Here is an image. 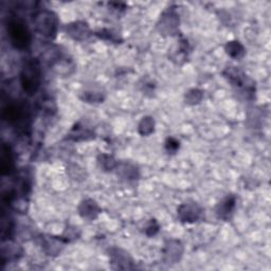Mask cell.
<instances>
[{"mask_svg":"<svg viewBox=\"0 0 271 271\" xmlns=\"http://www.w3.org/2000/svg\"><path fill=\"white\" fill-rule=\"evenodd\" d=\"M41 81L42 71L40 63L34 59L26 61L21 73V83L27 95H35L37 90L40 89Z\"/></svg>","mask_w":271,"mask_h":271,"instance_id":"cell-1","label":"cell"},{"mask_svg":"<svg viewBox=\"0 0 271 271\" xmlns=\"http://www.w3.org/2000/svg\"><path fill=\"white\" fill-rule=\"evenodd\" d=\"M8 34L11 44L16 49H26L31 43V33L24 21L20 18H12L8 23Z\"/></svg>","mask_w":271,"mask_h":271,"instance_id":"cell-2","label":"cell"},{"mask_svg":"<svg viewBox=\"0 0 271 271\" xmlns=\"http://www.w3.org/2000/svg\"><path fill=\"white\" fill-rule=\"evenodd\" d=\"M36 31L47 39H53L58 30V20L52 12L43 11L35 16Z\"/></svg>","mask_w":271,"mask_h":271,"instance_id":"cell-3","label":"cell"},{"mask_svg":"<svg viewBox=\"0 0 271 271\" xmlns=\"http://www.w3.org/2000/svg\"><path fill=\"white\" fill-rule=\"evenodd\" d=\"M201 213H202V209L195 202H192V203L185 202L182 205H180V208L178 210L179 218L185 222L197 221L201 216Z\"/></svg>","mask_w":271,"mask_h":271,"instance_id":"cell-4","label":"cell"},{"mask_svg":"<svg viewBox=\"0 0 271 271\" xmlns=\"http://www.w3.org/2000/svg\"><path fill=\"white\" fill-rule=\"evenodd\" d=\"M110 263L118 269H132L133 259L128 255L127 252L122 249H111L110 250Z\"/></svg>","mask_w":271,"mask_h":271,"instance_id":"cell-5","label":"cell"},{"mask_svg":"<svg viewBox=\"0 0 271 271\" xmlns=\"http://www.w3.org/2000/svg\"><path fill=\"white\" fill-rule=\"evenodd\" d=\"M183 248L178 240H170L166 242L163 255L167 264H175L178 261L182 255Z\"/></svg>","mask_w":271,"mask_h":271,"instance_id":"cell-6","label":"cell"},{"mask_svg":"<svg viewBox=\"0 0 271 271\" xmlns=\"http://www.w3.org/2000/svg\"><path fill=\"white\" fill-rule=\"evenodd\" d=\"M66 31H67V34L76 41H84L90 35L89 27L85 23H82V22L73 23L67 26Z\"/></svg>","mask_w":271,"mask_h":271,"instance_id":"cell-7","label":"cell"},{"mask_svg":"<svg viewBox=\"0 0 271 271\" xmlns=\"http://www.w3.org/2000/svg\"><path fill=\"white\" fill-rule=\"evenodd\" d=\"M79 213L83 218L93 220L98 217V215L100 213V208L95 200L85 199L80 204Z\"/></svg>","mask_w":271,"mask_h":271,"instance_id":"cell-8","label":"cell"},{"mask_svg":"<svg viewBox=\"0 0 271 271\" xmlns=\"http://www.w3.org/2000/svg\"><path fill=\"white\" fill-rule=\"evenodd\" d=\"M235 197L234 196H227L226 198H223L217 205L216 208V213L218 215V217L221 219H229L231 217V215L233 214V211H234L235 208Z\"/></svg>","mask_w":271,"mask_h":271,"instance_id":"cell-9","label":"cell"},{"mask_svg":"<svg viewBox=\"0 0 271 271\" xmlns=\"http://www.w3.org/2000/svg\"><path fill=\"white\" fill-rule=\"evenodd\" d=\"M14 167V159L12 156V152L10 147L4 146L2 154V171L3 174H10Z\"/></svg>","mask_w":271,"mask_h":271,"instance_id":"cell-10","label":"cell"},{"mask_svg":"<svg viewBox=\"0 0 271 271\" xmlns=\"http://www.w3.org/2000/svg\"><path fill=\"white\" fill-rule=\"evenodd\" d=\"M174 14H169L166 16H163L162 21H161V31L165 32L166 34H172L176 29H177V25H178V20L176 18Z\"/></svg>","mask_w":271,"mask_h":271,"instance_id":"cell-11","label":"cell"},{"mask_svg":"<svg viewBox=\"0 0 271 271\" xmlns=\"http://www.w3.org/2000/svg\"><path fill=\"white\" fill-rule=\"evenodd\" d=\"M226 52L233 59H241L245 54V49L238 42H229L226 45Z\"/></svg>","mask_w":271,"mask_h":271,"instance_id":"cell-12","label":"cell"},{"mask_svg":"<svg viewBox=\"0 0 271 271\" xmlns=\"http://www.w3.org/2000/svg\"><path fill=\"white\" fill-rule=\"evenodd\" d=\"M123 178L126 179H135L138 177V171L136 169V166L130 164V163H122L119 166V172Z\"/></svg>","mask_w":271,"mask_h":271,"instance_id":"cell-13","label":"cell"},{"mask_svg":"<svg viewBox=\"0 0 271 271\" xmlns=\"http://www.w3.org/2000/svg\"><path fill=\"white\" fill-rule=\"evenodd\" d=\"M154 120L151 117H145L139 124V133L142 136H148L154 132Z\"/></svg>","mask_w":271,"mask_h":271,"instance_id":"cell-14","label":"cell"},{"mask_svg":"<svg viewBox=\"0 0 271 271\" xmlns=\"http://www.w3.org/2000/svg\"><path fill=\"white\" fill-rule=\"evenodd\" d=\"M99 164L100 166L102 167L104 171H111L114 170L117 163H116V160L114 159V157H111L109 155H100L99 157Z\"/></svg>","mask_w":271,"mask_h":271,"instance_id":"cell-15","label":"cell"},{"mask_svg":"<svg viewBox=\"0 0 271 271\" xmlns=\"http://www.w3.org/2000/svg\"><path fill=\"white\" fill-rule=\"evenodd\" d=\"M202 97H203V95L200 90L193 89L186 93L185 101H186V103H188V104L194 105V104H197V103H199L202 100Z\"/></svg>","mask_w":271,"mask_h":271,"instance_id":"cell-16","label":"cell"},{"mask_svg":"<svg viewBox=\"0 0 271 271\" xmlns=\"http://www.w3.org/2000/svg\"><path fill=\"white\" fill-rule=\"evenodd\" d=\"M179 141L175 138H169L165 142V148L169 154H175L179 149Z\"/></svg>","mask_w":271,"mask_h":271,"instance_id":"cell-17","label":"cell"},{"mask_svg":"<svg viewBox=\"0 0 271 271\" xmlns=\"http://www.w3.org/2000/svg\"><path fill=\"white\" fill-rule=\"evenodd\" d=\"M158 230H159V226H158V223L155 221V220H153V221H151V223H149V225L146 227V234L148 235V236H152V235H155L156 234V233L158 232Z\"/></svg>","mask_w":271,"mask_h":271,"instance_id":"cell-18","label":"cell"}]
</instances>
